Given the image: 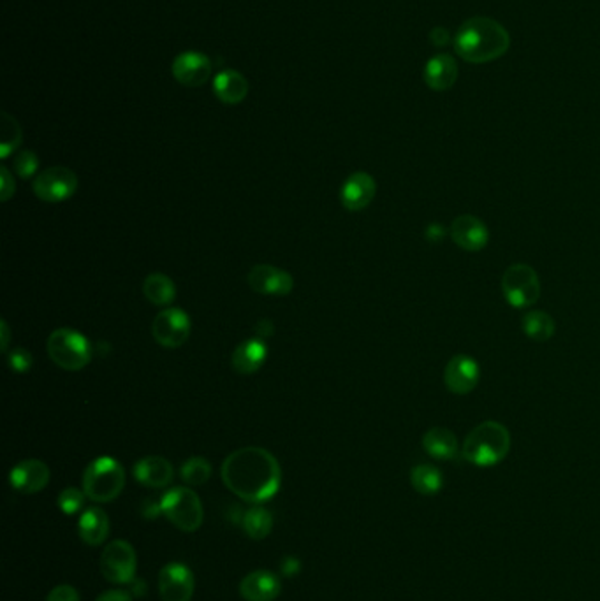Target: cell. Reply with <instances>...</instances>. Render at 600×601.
<instances>
[{"label":"cell","mask_w":600,"mask_h":601,"mask_svg":"<svg viewBox=\"0 0 600 601\" xmlns=\"http://www.w3.org/2000/svg\"><path fill=\"white\" fill-rule=\"evenodd\" d=\"M224 486L247 503L272 500L280 489L282 470L272 452L243 447L229 453L220 468Z\"/></svg>","instance_id":"obj_1"},{"label":"cell","mask_w":600,"mask_h":601,"mask_svg":"<svg viewBox=\"0 0 600 601\" xmlns=\"http://www.w3.org/2000/svg\"><path fill=\"white\" fill-rule=\"evenodd\" d=\"M454 51L469 63H488L511 48V36L502 23L486 16H474L461 23L454 36Z\"/></svg>","instance_id":"obj_2"},{"label":"cell","mask_w":600,"mask_h":601,"mask_svg":"<svg viewBox=\"0 0 600 601\" xmlns=\"http://www.w3.org/2000/svg\"><path fill=\"white\" fill-rule=\"evenodd\" d=\"M511 451L509 429L494 420H486L476 426L465 438L461 453L463 457L479 466L490 468L502 462Z\"/></svg>","instance_id":"obj_3"},{"label":"cell","mask_w":600,"mask_h":601,"mask_svg":"<svg viewBox=\"0 0 600 601\" xmlns=\"http://www.w3.org/2000/svg\"><path fill=\"white\" fill-rule=\"evenodd\" d=\"M125 486V471L122 464L108 457L94 459L83 471V491L94 503H109L116 500Z\"/></svg>","instance_id":"obj_4"},{"label":"cell","mask_w":600,"mask_h":601,"mask_svg":"<svg viewBox=\"0 0 600 601\" xmlns=\"http://www.w3.org/2000/svg\"><path fill=\"white\" fill-rule=\"evenodd\" d=\"M46 351L50 359L63 371H80L89 366L94 357L89 338L69 327H60L50 334Z\"/></svg>","instance_id":"obj_5"},{"label":"cell","mask_w":600,"mask_h":601,"mask_svg":"<svg viewBox=\"0 0 600 601\" xmlns=\"http://www.w3.org/2000/svg\"><path fill=\"white\" fill-rule=\"evenodd\" d=\"M500 289L507 304L518 309L534 306L543 294L539 275L532 266L523 262L512 264L505 269L500 280Z\"/></svg>","instance_id":"obj_6"},{"label":"cell","mask_w":600,"mask_h":601,"mask_svg":"<svg viewBox=\"0 0 600 601\" xmlns=\"http://www.w3.org/2000/svg\"><path fill=\"white\" fill-rule=\"evenodd\" d=\"M164 517L185 533L196 531L205 519L199 496L189 487H173L161 500Z\"/></svg>","instance_id":"obj_7"},{"label":"cell","mask_w":600,"mask_h":601,"mask_svg":"<svg viewBox=\"0 0 600 601\" xmlns=\"http://www.w3.org/2000/svg\"><path fill=\"white\" fill-rule=\"evenodd\" d=\"M136 568H138L136 551L125 540H113L101 554L99 570L111 584L132 582L136 579Z\"/></svg>","instance_id":"obj_8"},{"label":"cell","mask_w":600,"mask_h":601,"mask_svg":"<svg viewBox=\"0 0 600 601\" xmlns=\"http://www.w3.org/2000/svg\"><path fill=\"white\" fill-rule=\"evenodd\" d=\"M36 198L48 204H56L71 199L78 190V176L74 171L63 165H54L41 171L34 180Z\"/></svg>","instance_id":"obj_9"},{"label":"cell","mask_w":600,"mask_h":601,"mask_svg":"<svg viewBox=\"0 0 600 601\" xmlns=\"http://www.w3.org/2000/svg\"><path fill=\"white\" fill-rule=\"evenodd\" d=\"M190 318L180 308H165L152 322V336L164 349H180L190 336Z\"/></svg>","instance_id":"obj_10"},{"label":"cell","mask_w":600,"mask_h":601,"mask_svg":"<svg viewBox=\"0 0 600 601\" xmlns=\"http://www.w3.org/2000/svg\"><path fill=\"white\" fill-rule=\"evenodd\" d=\"M479 380L481 368L474 357L467 353H458L449 359L444 371V384L449 393L456 396H467L477 387Z\"/></svg>","instance_id":"obj_11"},{"label":"cell","mask_w":600,"mask_h":601,"mask_svg":"<svg viewBox=\"0 0 600 601\" xmlns=\"http://www.w3.org/2000/svg\"><path fill=\"white\" fill-rule=\"evenodd\" d=\"M171 72L180 85L196 89L208 83L214 72V63L203 51H183L173 60Z\"/></svg>","instance_id":"obj_12"},{"label":"cell","mask_w":600,"mask_h":601,"mask_svg":"<svg viewBox=\"0 0 600 601\" xmlns=\"http://www.w3.org/2000/svg\"><path fill=\"white\" fill-rule=\"evenodd\" d=\"M194 588V573L182 563H169L159 573V593L163 601H190Z\"/></svg>","instance_id":"obj_13"},{"label":"cell","mask_w":600,"mask_h":601,"mask_svg":"<svg viewBox=\"0 0 600 601\" xmlns=\"http://www.w3.org/2000/svg\"><path fill=\"white\" fill-rule=\"evenodd\" d=\"M249 287L261 296H287L294 289V278L276 266L258 264L249 273Z\"/></svg>","instance_id":"obj_14"},{"label":"cell","mask_w":600,"mask_h":601,"mask_svg":"<svg viewBox=\"0 0 600 601\" xmlns=\"http://www.w3.org/2000/svg\"><path fill=\"white\" fill-rule=\"evenodd\" d=\"M451 238L461 250L481 251L488 247L490 231L481 218L474 215H460L451 224Z\"/></svg>","instance_id":"obj_15"},{"label":"cell","mask_w":600,"mask_h":601,"mask_svg":"<svg viewBox=\"0 0 600 601\" xmlns=\"http://www.w3.org/2000/svg\"><path fill=\"white\" fill-rule=\"evenodd\" d=\"M11 487L23 495H36L50 482V468L39 459L20 461L9 473Z\"/></svg>","instance_id":"obj_16"},{"label":"cell","mask_w":600,"mask_h":601,"mask_svg":"<svg viewBox=\"0 0 600 601\" xmlns=\"http://www.w3.org/2000/svg\"><path fill=\"white\" fill-rule=\"evenodd\" d=\"M376 194H377L376 180L368 173L358 171L345 180L340 192V199L345 209L363 211L372 204V200L376 199Z\"/></svg>","instance_id":"obj_17"},{"label":"cell","mask_w":600,"mask_h":601,"mask_svg":"<svg viewBox=\"0 0 600 601\" xmlns=\"http://www.w3.org/2000/svg\"><path fill=\"white\" fill-rule=\"evenodd\" d=\"M458 76H460L458 62L452 55L447 53H436L435 56H432L427 62L423 72L427 87L432 89L434 92H445L452 89L454 83L458 81Z\"/></svg>","instance_id":"obj_18"},{"label":"cell","mask_w":600,"mask_h":601,"mask_svg":"<svg viewBox=\"0 0 600 601\" xmlns=\"http://www.w3.org/2000/svg\"><path fill=\"white\" fill-rule=\"evenodd\" d=\"M282 593L278 575L268 570H258L243 577L240 582V595L245 601H273Z\"/></svg>","instance_id":"obj_19"},{"label":"cell","mask_w":600,"mask_h":601,"mask_svg":"<svg viewBox=\"0 0 600 601\" xmlns=\"http://www.w3.org/2000/svg\"><path fill=\"white\" fill-rule=\"evenodd\" d=\"M134 478L150 489H163L173 482V464L161 455H148L134 464Z\"/></svg>","instance_id":"obj_20"},{"label":"cell","mask_w":600,"mask_h":601,"mask_svg":"<svg viewBox=\"0 0 600 601\" xmlns=\"http://www.w3.org/2000/svg\"><path fill=\"white\" fill-rule=\"evenodd\" d=\"M268 359V347L261 338H250L241 342L231 355L232 369L240 375L258 373Z\"/></svg>","instance_id":"obj_21"},{"label":"cell","mask_w":600,"mask_h":601,"mask_svg":"<svg viewBox=\"0 0 600 601\" xmlns=\"http://www.w3.org/2000/svg\"><path fill=\"white\" fill-rule=\"evenodd\" d=\"M78 533L83 544L90 547H99L108 538V513L99 506L85 508L78 521Z\"/></svg>","instance_id":"obj_22"},{"label":"cell","mask_w":600,"mask_h":601,"mask_svg":"<svg viewBox=\"0 0 600 601\" xmlns=\"http://www.w3.org/2000/svg\"><path fill=\"white\" fill-rule=\"evenodd\" d=\"M214 92L220 102L234 106L243 102L249 94V81L243 74L232 69H225L214 78Z\"/></svg>","instance_id":"obj_23"},{"label":"cell","mask_w":600,"mask_h":601,"mask_svg":"<svg viewBox=\"0 0 600 601\" xmlns=\"http://www.w3.org/2000/svg\"><path fill=\"white\" fill-rule=\"evenodd\" d=\"M423 449L438 461H452L458 457V438L447 427H432L423 436Z\"/></svg>","instance_id":"obj_24"},{"label":"cell","mask_w":600,"mask_h":601,"mask_svg":"<svg viewBox=\"0 0 600 601\" xmlns=\"http://www.w3.org/2000/svg\"><path fill=\"white\" fill-rule=\"evenodd\" d=\"M521 329L527 338H530L536 343H545L554 336L556 324L549 313L543 309L528 311L521 320Z\"/></svg>","instance_id":"obj_25"},{"label":"cell","mask_w":600,"mask_h":601,"mask_svg":"<svg viewBox=\"0 0 600 601\" xmlns=\"http://www.w3.org/2000/svg\"><path fill=\"white\" fill-rule=\"evenodd\" d=\"M143 294L156 306H169L176 298L174 282L163 273H152L143 282Z\"/></svg>","instance_id":"obj_26"},{"label":"cell","mask_w":600,"mask_h":601,"mask_svg":"<svg viewBox=\"0 0 600 601\" xmlns=\"http://www.w3.org/2000/svg\"><path fill=\"white\" fill-rule=\"evenodd\" d=\"M410 484L419 495L434 496L444 487V477L436 466L418 464L410 471Z\"/></svg>","instance_id":"obj_27"},{"label":"cell","mask_w":600,"mask_h":601,"mask_svg":"<svg viewBox=\"0 0 600 601\" xmlns=\"http://www.w3.org/2000/svg\"><path fill=\"white\" fill-rule=\"evenodd\" d=\"M243 531L252 540H265L273 528V515L263 506H252L241 519Z\"/></svg>","instance_id":"obj_28"},{"label":"cell","mask_w":600,"mask_h":601,"mask_svg":"<svg viewBox=\"0 0 600 601\" xmlns=\"http://www.w3.org/2000/svg\"><path fill=\"white\" fill-rule=\"evenodd\" d=\"M180 477L189 486H203L212 477V464L208 459L194 455L182 464Z\"/></svg>","instance_id":"obj_29"},{"label":"cell","mask_w":600,"mask_h":601,"mask_svg":"<svg viewBox=\"0 0 600 601\" xmlns=\"http://www.w3.org/2000/svg\"><path fill=\"white\" fill-rule=\"evenodd\" d=\"M0 157L7 158L11 153L20 148L23 134L20 123L7 113H2V125H0Z\"/></svg>","instance_id":"obj_30"},{"label":"cell","mask_w":600,"mask_h":601,"mask_svg":"<svg viewBox=\"0 0 600 601\" xmlns=\"http://www.w3.org/2000/svg\"><path fill=\"white\" fill-rule=\"evenodd\" d=\"M85 491H80L76 487H67L63 489L58 498H56V503H58V508L65 513V515H74L78 513L81 508H83V503H85Z\"/></svg>","instance_id":"obj_31"},{"label":"cell","mask_w":600,"mask_h":601,"mask_svg":"<svg viewBox=\"0 0 600 601\" xmlns=\"http://www.w3.org/2000/svg\"><path fill=\"white\" fill-rule=\"evenodd\" d=\"M39 169V158L34 151L23 150L20 151L14 157V173L21 178V180H29L32 178Z\"/></svg>","instance_id":"obj_32"},{"label":"cell","mask_w":600,"mask_h":601,"mask_svg":"<svg viewBox=\"0 0 600 601\" xmlns=\"http://www.w3.org/2000/svg\"><path fill=\"white\" fill-rule=\"evenodd\" d=\"M7 364L14 373H29L32 369L34 359L32 353L25 349H14V351H7Z\"/></svg>","instance_id":"obj_33"},{"label":"cell","mask_w":600,"mask_h":601,"mask_svg":"<svg viewBox=\"0 0 600 601\" xmlns=\"http://www.w3.org/2000/svg\"><path fill=\"white\" fill-rule=\"evenodd\" d=\"M0 182H2V189H0V199L4 202L11 199L16 192V183H14V176L11 174V171L7 167H0Z\"/></svg>","instance_id":"obj_34"},{"label":"cell","mask_w":600,"mask_h":601,"mask_svg":"<svg viewBox=\"0 0 600 601\" xmlns=\"http://www.w3.org/2000/svg\"><path fill=\"white\" fill-rule=\"evenodd\" d=\"M46 601H80V595H78V591L72 586L63 584V586L54 588L50 591Z\"/></svg>","instance_id":"obj_35"},{"label":"cell","mask_w":600,"mask_h":601,"mask_svg":"<svg viewBox=\"0 0 600 601\" xmlns=\"http://www.w3.org/2000/svg\"><path fill=\"white\" fill-rule=\"evenodd\" d=\"M141 515L148 521H154L157 519L159 515H164L163 506L161 503H157L156 500H145L143 504H141Z\"/></svg>","instance_id":"obj_36"},{"label":"cell","mask_w":600,"mask_h":601,"mask_svg":"<svg viewBox=\"0 0 600 601\" xmlns=\"http://www.w3.org/2000/svg\"><path fill=\"white\" fill-rule=\"evenodd\" d=\"M280 570H282V573H283L285 577H294V575H298L300 570H301L300 559H298V557H292V555L285 557V559L282 561V564H280Z\"/></svg>","instance_id":"obj_37"},{"label":"cell","mask_w":600,"mask_h":601,"mask_svg":"<svg viewBox=\"0 0 600 601\" xmlns=\"http://www.w3.org/2000/svg\"><path fill=\"white\" fill-rule=\"evenodd\" d=\"M430 41H432L434 47H438V48L447 47L449 41H451V34H449V30L444 29V27H435V29L430 32Z\"/></svg>","instance_id":"obj_38"},{"label":"cell","mask_w":600,"mask_h":601,"mask_svg":"<svg viewBox=\"0 0 600 601\" xmlns=\"http://www.w3.org/2000/svg\"><path fill=\"white\" fill-rule=\"evenodd\" d=\"M132 593L125 589H109L96 601H132Z\"/></svg>","instance_id":"obj_39"},{"label":"cell","mask_w":600,"mask_h":601,"mask_svg":"<svg viewBox=\"0 0 600 601\" xmlns=\"http://www.w3.org/2000/svg\"><path fill=\"white\" fill-rule=\"evenodd\" d=\"M256 333H258V338H261V340H265V338H268V336H272L273 334V324L270 322V320H261L258 326H256Z\"/></svg>","instance_id":"obj_40"},{"label":"cell","mask_w":600,"mask_h":601,"mask_svg":"<svg viewBox=\"0 0 600 601\" xmlns=\"http://www.w3.org/2000/svg\"><path fill=\"white\" fill-rule=\"evenodd\" d=\"M0 336H2V345H0V349H2V351H7L11 331H9V326H7V322H5V320H2V322H0Z\"/></svg>","instance_id":"obj_41"}]
</instances>
